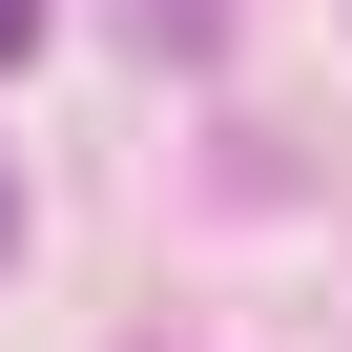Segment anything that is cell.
I'll use <instances>...</instances> for the list:
<instances>
[{"label": "cell", "mask_w": 352, "mask_h": 352, "mask_svg": "<svg viewBox=\"0 0 352 352\" xmlns=\"http://www.w3.org/2000/svg\"><path fill=\"white\" fill-rule=\"evenodd\" d=\"M21 42H42V0H0V63H21Z\"/></svg>", "instance_id": "cell-1"}, {"label": "cell", "mask_w": 352, "mask_h": 352, "mask_svg": "<svg viewBox=\"0 0 352 352\" xmlns=\"http://www.w3.org/2000/svg\"><path fill=\"white\" fill-rule=\"evenodd\" d=\"M0 249H21V187H0Z\"/></svg>", "instance_id": "cell-2"}]
</instances>
